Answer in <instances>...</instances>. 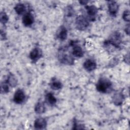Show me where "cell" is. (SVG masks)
<instances>
[{"instance_id":"obj_8","label":"cell","mask_w":130,"mask_h":130,"mask_svg":"<svg viewBox=\"0 0 130 130\" xmlns=\"http://www.w3.org/2000/svg\"><path fill=\"white\" fill-rule=\"evenodd\" d=\"M22 23L25 26L31 25L34 22V18L30 13H27L24 15L22 17Z\"/></svg>"},{"instance_id":"obj_21","label":"cell","mask_w":130,"mask_h":130,"mask_svg":"<svg viewBox=\"0 0 130 130\" xmlns=\"http://www.w3.org/2000/svg\"><path fill=\"white\" fill-rule=\"evenodd\" d=\"M74 11L73 8L71 6H68L66 8L65 10V16L67 17H72L74 16Z\"/></svg>"},{"instance_id":"obj_19","label":"cell","mask_w":130,"mask_h":130,"mask_svg":"<svg viewBox=\"0 0 130 130\" xmlns=\"http://www.w3.org/2000/svg\"><path fill=\"white\" fill-rule=\"evenodd\" d=\"M15 12L18 15H21L23 14L25 11V7L24 5L21 3H18L14 7Z\"/></svg>"},{"instance_id":"obj_20","label":"cell","mask_w":130,"mask_h":130,"mask_svg":"<svg viewBox=\"0 0 130 130\" xmlns=\"http://www.w3.org/2000/svg\"><path fill=\"white\" fill-rule=\"evenodd\" d=\"M9 91V85L6 82L2 83L1 85V92L2 93H7Z\"/></svg>"},{"instance_id":"obj_3","label":"cell","mask_w":130,"mask_h":130,"mask_svg":"<svg viewBox=\"0 0 130 130\" xmlns=\"http://www.w3.org/2000/svg\"><path fill=\"white\" fill-rule=\"evenodd\" d=\"M58 59L61 63L64 64L72 65L74 63V59L70 55L64 53V50L63 49L59 52Z\"/></svg>"},{"instance_id":"obj_11","label":"cell","mask_w":130,"mask_h":130,"mask_svg":"<svg viewBox=\"0 0 130 130\" xmlns=\"http://www.w3.org/2000/svg\"><path fill=\"white\" fill-rule=\"evenodd\" d=\"M47 126V122L44 118H38L35 121L34 127L36 129H44Z\"/></svg>"},{"instance_id":"obj_22","label":"cell","mask_w":130,"mask_h":130,"mask_svg":"<svg viewBox=\"0 0 130 130\" xmlns=\"http://www.w3.org/2000/svg\"><path fill=\"white\" fill-rule=\"evenodd\" d=\"M9 18L8 15L5 12H1L0 14V20L1 22L4 24H6L8 21Z\"/></svg>"},{"instance_id":"obj_18","label":"cell","mask_w":130,"mask_h":130,"mask_svg":"<svg viewBox=\"0 0 130 130\" xmlns=\"http://www.w3.org/2000/svg\"><path fill=\"white\" fill-rule=\"evenodd\" d=\"M45 107L44 104L42 102H38L35 107V111L36 113L42 114L45 112Z\"/></svg>"},{"instance_id":"obj_17","label":"cell","mask_w":130,"mask_h":130,"mask_svg":"<svg viewBox=\"0 0 130 130\" xmlns=\"http://www.w3.org/2000/svg\"><path fill=\"white\" fill-rule=\"evenodd\" d=\"M45 100L47 103L50 105H54L56 102V99L51 92L47 93L45 95Z\"/></svg>"},{"instance_id":"obj_23","label":"cell","mask_w":130,"mask_h":130,"mask_svg":"<svg viewBox=\"0 0 130 130\" xmlns=\"http://www.w3.org/2000/svg\"><path fill=\"white\" fill-rule=\"evenodd\" d=\"M122 18L125 21H129V11L128 10H125L122 14Z\"/></svg>"},{"instance_id":"obj_2","label":"cell","mask_w":130,"mask_h":130,"mask_svg":"<svg viewBox=\"0 0 130 130\" xmlns=\"http://www.w3.org/2000/svg\"><path fill=\"white\" fill-rule=\"evenodd\" d=\"M75 24L77 29L80 30H84L88 26L89 22L85 16L80 15L76 18Z\"/></svg>"},{"instance_id":"obj_24","label":"cell","mask_w":130,"mask_h":130,"mask_svg":"<svg viewBox=\"0 0 130 130\" xmlns=\"http://www.w3.org/2000/svg\"><path fill=\"white\" fill-rule=\"evenodd\" d=\"M1 40H5V38L6 37V33L3 31L2 29H1Z\"/></svg>"},{"instance_id":"obj_5","label":"cell","mask_w":130,"mask_h":130,"mask_svg":"<svg viewBox=\"0 0 130 130\" xmlns=\"http://www.w3.org/2000/svg\"><path fill=\"white\" fill-rule=\"evenodd\" d=\"M25 98V95L23 90L21 89H18L14 95L13 101L16 104H20L24 101Z\"/></svg>"},{"instance_id":"obj_9","label":"cell","mask_w":130,"mask_h":130,"mask_svg":"<svg viewBox=\"0 0 130 130\" xmlns=\"http://www.w3.org/2000/svg\"><path fill=\"white\" fill-rule=\"evenodd\" d=\"M84 68L88 72H91L93 71L96 68V63L92 59H86L83 63Z\"/></svg>"},{"instance_id":"obj_6","label":"cell","mask_w":130,"mask_h":130,"mask_svg":"<svg viewBox=\"0 0 130 130\" xmlns=\"http://www.w3.org/2000/svg\"><path fill=\"white\" fill-rule=\"evenodd\" d=\"M42 55V52L40 48L36 47L34 48L29 53V57L32 61H36L40 59Z\"/></svg>"},{"instance_id":"obj_25","label":"cell","mask_w":130,"mask_h":130,"mask_svg":"<svg viewBox=\"0 0 130 130\" xmlns=\"http://www.w3.org/2000/svg\"><path fill=\"white\" fill-rule=\"evenodd\" d=\"M125 32L127 33V35L129 34V25L128 24L126 26V28H125Z\"/></svg>"},{"instance_id":"obj_14","label":"cell","mask_w":130,"mask_h":130,"mask_svg":"<svg viewBox=\"0 0 130 130\" xmlns=\"http://www.w3.org/2000/svg\"><path fill=\"white\" fill-rule=\"evenodd\" d=\"M72 54L75 57L80 58L84 55V52L80 46L75 45L73 47Z\"/></svg>"},{"instance_id":"obj_4","label":"cell","mask_w":130,"mask_h":130,"mask_svg":"<svg viewBox=\"0 0 130 130\" xmlns=\"http://www.w3.org/2000/svg\"><path fill=\"white\" fill-rule=\"evenodd\" d=\"M121 42V35L118 32H115L110 36L108 42L113 45L114 47L118 48Z\"/></svg>"},{"instance_id":"obj_13","label":"cell","mask_w":130,"mask_h":130,"mask_svg":"<svg viewBox=\"0 0 130 130\" xmlns=\"http://www.w3.org/2000/svg\"><path fill=\"white\" fill-rule=\"evenodd\" d=\"M50 87L55 90L60 89L62 88V85L61 82L56 78H53L49 83Z\"/></svg>"},{"instance_id":"obj_16","label":"cell","mask_w":130,"mask_h":130,"mask_svg":"<svg viewBox=\"0 0 130 130\" xmlns=\"http://www.w3.org/2000/svg\"><path fill=\"white\" fill-rule=\"evenodd\" d=\"M6 82L11 87H15L17 84V80L16 77L12 74H10L7 77Z\"/></svg>"},{"instance_id":"obj_1","label":"cell","mask_w":130,"mask_h":130,"mask_svg":"<svg viewBox=\"0 0 130 130\" xmlns=\"http://www.w3.org/2000/svg\"><path fill=\"white\" fill-rule=\"evenodd\" d=\"M98 91L102 93H107L112 89V83L106 78H101L96 84Z\"/></svg>"},{"instance_id":"obj_15","label":"cell","mask_w":130,"mask_h":130,"mask_svg":"<svg viewBox=\"0 0 130 130\" xmlns=\"http://www.w3.org/2000/svg\"><path fill=\"white\" fill-rule=\"evenodd\" d=\"M87 13L90 17H94L98 13V9L94 5L87 6L86 7Z\"/></svg>"},{"instance_id":"obj_12","label":"cell","mask_w":130,"mask_h":130,"mask_svg":"<svg viewBox=\"0 0 130 130\" xmlns=\"http://www.w3.org/2000/svg\"><path fill=\"white\" fill-rule=\"evenodd\" d=\"M124 99V96L121 92H116L112 98V101L115 105L120 106L122 104Z\"/></svg>"},{"instance_id":"obj_10","label":"cell","mask_w":130,"mask_h":130,"mask_svg":"<svg viewBox=\"0 0 130 130\" xmlns=\"http://www.w3.org/2000/svg\"><path fill=\"white\" fill-rule=\"evenodd\" d=\"M57 37L61 41H64L67 38L68 31L64 26H61L57 31Z\"/></svg>"},{"instance_id":"obj_26","label":"cell","mask_w":130,"mask_h":130,"mask_svg":"<svg viewBox=\"0 0 130 130\" xmlns=\"http://www.w3.org/2000/svg\"><path fill=\"white\" fill-rule=\"evenodd\" d=\"M80 3L82 5H84V4H86L88 3V1H80Z\"/></svg>"},{"instance_id":"obj_7","label":"cell","mask_w":130,"mask_h":130,"mask_svg":"<svg viewBox=\"0 0 130 130\" xmlns=\"http://www.w3.org/2000/svg\"><path fill=\"white\" fill-rule=\"evenodd\" d=\"M108 8L109 13L112 16H115L118 11V5L116 2L110 1L108 2Z\"/></svg>"}]
</instances>
